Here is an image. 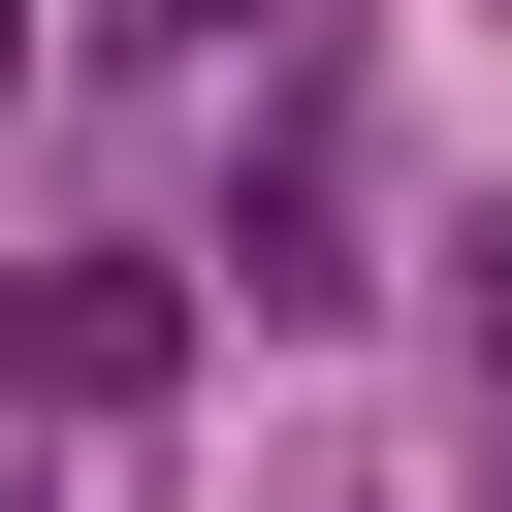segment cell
<instances>
[{
	"instance_id": "6da1fadb",
	"label": "cell",
	"mask_w": 512,
	"mask_h": 512,
	"mask_svg": "<svg viewBox=\"0 0 512 512\" xmlns=\"http://www.w3.org/2000/svg\"><path fill=\"white\" fill-rule=\"evenodd\" d=\"M0 384H160V288H0Z\"/></svg>"
},
{
	"instance_id": "7a4b0ae2",
	"label": "cell",
	"mask_w": 512,
	"mask_h": 512,
	"mask_svg": "<svg viewBox=\"0 0 512 512\" xmlns=\"http://www.w3.org/2000/svg\"><path fill=\"white\" fill-rule=\"evenodd\" d=\"M128 32H256V0H128Z\"/></svg>"
}]
</instances>
